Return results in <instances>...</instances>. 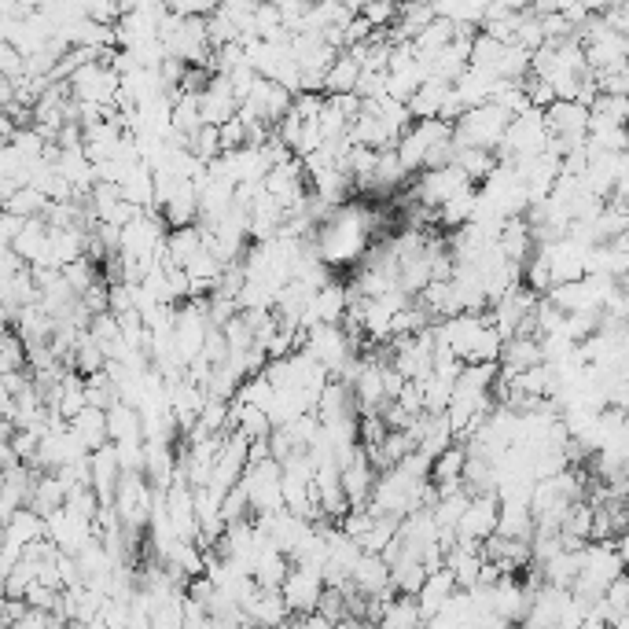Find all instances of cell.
Returning a JSON list of instances; mask_svg holds the SVG:
<instances>
[{
  "mask_svg": "<svg viewBox=\"0 0 629 629\" xmlns=\"http://www.w3.org/2000/svg\"><path fill=\"white\" fill-rule=\"evenodd\" d=\"M512 118L504 115L501 107L493 103H482L475 111H464V115L453 122V144L457 148H475V151H497L504 140V129H508Z\"/></svg>",
  "mask_w": 629,
  "mask_h": 629,
  "instance_id": "cell-1",
  "label": "cell"
},
{
  "mask_svg": "<svg viewBox=\"0 0 629 629\" xmlns=\"http://www.w3.org/2000/svg\"><path fill=\"white\" fill-rule=\"evenodd\" d=\"M240 490L243 497H247V512H254V519L284 512V501H280V464H276V460L243 468Z\"/></svg>",
  "mask_w": 629,
  "mask_h": 629,
  "instance_id": "cell-2",
  "label": "cell"
},
{
  "mask_svg": "<svg viewBox=\"0 0 629 629\" xmlns=\"http://www.w3.org/2000/svg\"><path fill=\"white\" fill-rule=\"evenodd\" d=\"M302 354H309L324 372H328V376H335L350 357H357V350H354V343H350V335H346L339 324H321V328L306 332Z\"/></svg>",
  "mask_w": 629,
  "mask_h": 629,
  "instance_id": "cell-3",
  "label": "cell"
},
{
  "mask_svg": "<svg viewBox=\"0 0 629 629\" xmlns=\"http://www.w3.org/2000/svg\"><path fill=\"white\" fill-rule=\"evenodd\" d=\"M464 192H475V184H471L468 177L457 170V166H446V170H424V177H420V181H416V188H412L416 203L431 206V210L453 203V199H457V195H464Z\"/></svg>",
  "mask_w": 629,
  "mask_h": 629,
  "instance_id": "cell-4",
  "label": "cell"
},
{
  "mask_svg": "<svg viewBox=\"0 0 629 629\" xmlns=\"http://www.w3.org/2000/svg\"><path fill=\"white\" fill-rule=\"evenodd\" d=\"M321 593H324L321 571H313V567H295V563H291V571H287L284 585H280L287 615H313Z\"/></svg>",
  "mask_w": 629,
  "mask_h": 629,
  "instance_id": "cell-5",
  "label": "cell"
},
{
  "mask_svg": "<svg viewBox=\"0 0 629 629\" xmlns=\"http://www.w3.org/2000/svg\"><path fill=\"white\" fill-rule=\"evenodd\" d=\"M497 512H501V501H497L493 493L471 497L464 515L457 519V530H453L457 541H475V545H482L490 534H497Z\"/></svg>",
  "mask_w": 629,
  "mask_h": 629,
  "instance_id": "cell-6",
  "label": "cell"
},
{
  "mask_svg": "<svg viewBox=\"0 0 629 629\" xmlns=\"http://www.w3.org/2000/svg\"><path fill=\"white\" fill-rule=\"evenodd\" d=\"M195 103H199V122H203V126H214V129L232 122L236 111H240V103H236V96H232L229 81L221 78V74L210 78V85L195 96Z\"/></svg>",
  "mask_w": 629,
  "mask_h": 629,
  "instance_id": "cell-7",
  "label": "cell"
},
{
  "mask_svg": "<svg viewBox=\"0 0 629 629\" xmlns=\"http://www.w3.org/2000/svg\"><path fill=\"white\" fill-rule=\"evenodd\" d=\"M372 482H376V471H372V464H368L365 449H357L354 460L339 468V490H343L346 504H350V508H368Z\"/></svg>",
  "mask_w": 629,
  "mask_h": 629,
  "instance_id": "cell-8",
  "label": "cell"
},
{
  "mask_svg": "<svg viewBox=\"0 0 629 629\" xmlns=\"http://www.w3.org/2000/svg\"><path fill=\"white\" fill-rule=\"evenodd\" d=\"M313 416H317V424H321V427L339 424V420H357V405H354V394H350V387H343V383L328 379V383H324V390L317 394Z\"/></svg>",
  "mask_w": 629,
  "mask_h": 629,
  "instance_id": "cell-9",
  "label": "cell"
},
{
  "mask_svg": "<svg viewBox=\"0 0 629 629\" xmlns=\"http://www.w3.org/2000/svg\"><path fill=\"white\" fill-rule=\"evenodd\" d=\"M0 541L4 545H15V549H30V545H37V541H45V519L37 512H30V508H19V512L0 527Z\"/></svg>",
  "mask_w": 629,
  "mask_h": 629,
  "instance_id": "cell-10",
  "label": "cell"
},
{
  "mask_svg": "<svg viewBox=\"0 0 629 629\" xmlns=\"http://www.w3.org/2000/svg\"><path fill=\"white\" fill-rule=\"evenodd\" d=\"M67 486L59 475H34V486H30V512H37L41 519H48L52 512H59L67 504Z\"/></svg>",
  "mask_w": 629,
  "mask_h": 629,
  "instance_id": "cell-11",
  "label": "cell"
},
{
  "mask_svg": "<svg viewBox=\"0 0 629 629\" xmlns=\"http://www.w3.org/2000/svg\"><path fill=\"white\" fill-rule=\"evenodd\" d=\"M67 427H70V435L85 446V453H96L100 446H107V416H103V409H89V405H85Z\"/></svg>",
  "mask_w": 629,
  "mask_h": 629,
  "instance_id": "cell-12",
  "label": "cell"
},
{
  "mask_svg": "<svg viewBox=\"0 0 629 629\" xmlns=\"http://www.w3.org/2000/svg\"><path fill=\"white\" fill-rule=\"evenodd\" d=\"M449 85H442V81H424L420 89L412 92L409 100H405V111H409V122H431V118H438V111H442V100H446Z\"/></svg>",
  "mask_w": 629,
  "mask_h": 629,
  "instance_id": "cell-13",
  "label": "cell"
},
{
  "mask_svg": "<svg viewBox=\"0 0 629 629\" xmlns=\"http://www.w3.org/2000/svg\"><path fill=\"white\" fill-rule=\"evenodd\" d=\"M103 416H107V442H111V446H118V442H144L137 409H129V405L115 401Z\"/></svg>",
  "mask_w": 629,
  "mask_h": 629,
  "instance_id": "cell-14",
  "label": "cell"
},
{
  "mask_svg": "<svg viewBox=\"0 0 629 629\" xmlns=\"http://www.w3.org/2000/svg\"><path fill=\"white\" fill-rule=\"evenodd\" d=\"M45 247H48V225H45V218H30L23 225V232H19V236L12 240V254L23 265H34L37 258L45 254Z\"/></svg>",
  "mask_w": 629,
  "mask_h": 629,
  "instance_id": "cell-15",
  "label": "cell"
},
{
  "mask_svg": "<svg viewBox=\"0 0 629 629\" xmlns=\"http://www.w3.org/2000/svg\"><path fill=\"white\" fill-rule=\"evenodd\" d=\"M45 210H48V199L37 192V188H30V184L15 188V192L4 199V206H0V214H8V218H19V221L45 218Z\"/></svg>",
  "mask_w": 629,
  "mask_h": 629,
  "instance_id": "cell-16",
  "label": "cell"
},
{
  "mask_svg": "<svg viewBox=\"0 0 629 629\" xmlns=\"http://www.w3.org/2000/svg\"><path fill=\"white\" fill-rule=\"evenodd\" d=\"M357 78H361V67L350 59V52H339L332 67L324 70V96H346V92H354Z\"/></svg>",
  "mask_w": 629,
  "mask_h": 629,
  "instance_id": "cell-17",
  "label": "cell"
},
{
  "mask_svg": "<svg viewBox=\"0 0 629 629\" xmlns=\"http://www.w3.org/2000/svg\"><path fill=\"white\" fill-rule=\"evenodd\" d=\"M453 166H457V170L464 173L471 184H482L493 170H497V155H493V151L457 148V155H453Z\"/></svg>",
  "mask_w": 629,
  "mask_h": 629,
  "instance_id": "cell-18",
  "label": "cell"
},
{
  "mask_svg": "<svg viewBox=\"0 0 629 629\" xmlns=\"http://www.w3.org/2000/svg\"><path fill=\"white\" fill-rule=\"evenodd\" d=\"M85 409V379L78 372H67V376L59 379V401H56V416L59 420H74L78 412Z\"/></svg>",
  "mask_w": 629,
  "mask_h": 629,
  "instance_id": "cell-19",
  "label": "cell"
},
{
  "mask_svg": "<svg viewBox=\"0 0 629 629\" xmlns=\"http://www.w3.org/2000/svg\"><path fill=\"white\" fill-rule=\"evenodd\" d=\"M438 214V225H446V229H464L471 221V214H475V192H464V195H457L453 203H446V206H438L435 210Z\"/></svg>",
  "mask_w": 629,
  "mask_h": 629,
  "instance_id": "cell-20",
  "label": "cell"
},
{
  "mask_svg": "<svg viewBox=\"0 0 629 629\" xmlns=\"http://www.w3.org/2000/svg\"><path fill=\"white\" fill-rule=\"evenodd\" d=\"M118 401V394H115V387H111V379L103 376V372H96V376H85V405L89 409H111Z\"/></svg>",
  "mask_w": 629,
  "mask_h": 629,
  "instance_id": "cell-21",
  "label": "cell"
},
{
  "mask_svg": "<svg viewBox=\"0 0 629 629\" xmlns=\"http://www.w3.org/2000/svg\"><path fill=\"white\" fill-rule=\"evenodd\" d=\"M218 140H221V155H225V151L247 148V133H243V122H240V118L225 122V126L218 129Z\"/></svg>",
  "mask_w": 629,
  "mask_h": 629,
  "instance_id": "cell-22",
  "label": "cell"
},
{
  "mask_svg": "<svg viewBox=\"0 0 629 629\" xmlns=\"http://www.w3.org/2000/svg\"><path fill=\"white\" fill-rule=\"evenodd\" d=\"M0 600H4V578H0Z\"/></svg>",
  "mask_w": 629,
  "mask_h": 629,
  "instance_id": "cell-23",
  "label": "cell"
}]
</instances>
